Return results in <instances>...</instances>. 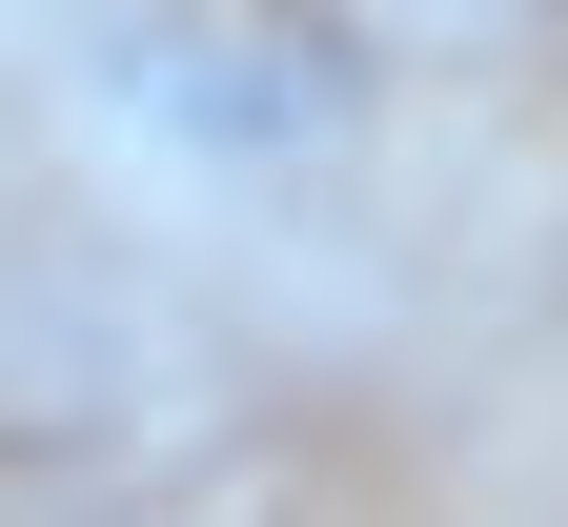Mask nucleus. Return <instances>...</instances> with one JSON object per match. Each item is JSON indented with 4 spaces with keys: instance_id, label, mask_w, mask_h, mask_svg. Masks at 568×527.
Masks as SVG:
<instances>
[{
    "instance_id": "nucleus-1",
    "label": "nucleus",
    "mask_w": 568,
    "mask_h": 527,
    "mask_svg": "<svg viewBox=\"0 0 568 527\" xmlns=\"http://www.w3.org/2000/svg\"><path fill=\"white\" fill-rule=\"evenodd\" d=\"M82 122L163 183H325L366 122V61L264 21V0H102L82 21Z\"/></svg>"
}]
</instances>
